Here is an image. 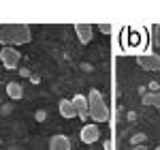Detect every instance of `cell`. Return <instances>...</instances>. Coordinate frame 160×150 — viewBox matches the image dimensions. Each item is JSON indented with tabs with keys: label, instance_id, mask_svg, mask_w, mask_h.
<instances>
[{
	"label": "cell",
	"instance_id": "cell-1",
	"mask_svg": "<svg viewBox=\"0 0 160 150\" xmlns=\"http://www.w3.org/2000/svg\"><path fill=\"white\" fill-rule=\"evenodd\" d=\"M32 32L28 24H2L0 26V45L2 47H15L30 43Z\"/></svg>",
	"mask_w": 160,
	"mask_h": 150
},
{
	"label": "cell",
	"instance_id": "cell-2",
	"mask_svg": "<svg viewBox=\"0 0 160 150\" xmlns=\"http://www.w3.org/2000/svg\"><path fill=\"white\" fill-rule=\"evenodd\" d=\"M88 112L90 118L96 120V122H107L109 120V107L102 99L98 90H90V97H88Z\"/></svg>",
	"mask_w": 160,
	"mask_h": 150
},
{
	"label": "cell",
	"instance_id": "cell-3",
	"mask_svg": "<svg viewBox=\"0 0 160 150\" xmlns=\"http://www.w3.org/2000/svg\"><path fill=\"white\" fill-rule=\"evenodd\" d=\"M137 62H139L141 69H145V71H160V56L158 54H152V51L139 54L137 56Z\"/></svg>",
	"mask_w": 160,
	"mask_h": 150
},
{
	"label": "cell",
	"instance_id": "cell-4",
	"mask_svg": "<svg viewBox=\"0 0 160 150\" xmlns=\"http://www.w3.org/2000/svg\"><path fill=\"white\" fill-rule=\"evenodd\" d=\"M19 51L15 50V47H2L0 50V60H2V64L7 67V69H15L17 64H19Z\"/></svg>",
	"mask_w": 160,
	"mask_h": 150
},
{
	"label": "cell",
	"instance_id": "cell-5",
	"mask_svg": "<svg viewBox=\"0 0 160 150\" xmlns=\"http://www.w3.org/2000/svg\"><path fill=\"white\" fill-rule=\"evenodd\" d=\"M75 32H77V39L83 43V45H88L90 41H92V35H94V28H92V24H83V22H77L75 24Z\"/></svg>",
	"mask_w": 160,
	"mask_h": 150
},
{
	"label": "cell",
	"instance_id": "cell-6",
	"mask_svg": "<svg viewBox=\"0 0 160 150\" xmlns=\"http://www.w3.org/2000/svg\"><path fill=\"white\" fill-rule=\"evenodd\" d=\"M100 137V131L96 125H83L81 129V142L83 144H94V142H98Z\"/></svg>",
	"mask_w": 160,
	"mask_h": 150
},
{
	"label": "cell",
	"instance_id": "cell-7",
	"mask_svg": "<svg viewBox=\"0 0 160 150\" xmlns=\"http://www.w3.org/2000/svg\"><path fill=\"white\" fill-rule=\"evenodd\" d=\"M73 105H75V110H77V116H79V118H83V120L90 118V112H88V97H83V94L73 97Z\"/></svg>",
	"mask_w": 160,
	"mask_h": 150
},
{
	"label": "cell",
	"instance_id": "cell-8",
	"mask_svg": "<svg viewBox=\"0 0 160 150\" xmlns=\"http://www.w3.org/2000/svg\"><path fill=\"white\" fill-rule=\"evenodd\" d=\"M49 150H71V142L66 135H53L49 139Z\"/></svg>",
	"mask_w": 160,
	"mask_h": 150
},
{
	"label": "cell",
	"instance_id": "cell-9",
	"mask_svg": "<svg viewBox=\"0 0 160 150\" xmlns=\"http://www.w3.org/2000/svg\"><path fill=\"white\" fill-rule=\"evenodd\" d=\"M60 116L62 118H75L77 116V110H75L73 101H68V99L60 101Z\"/></svg>",
	"mask_w": 160,
	"mask_h": 150
},
{
	"label": "cell",
	"instance_id": "cell-10",
	"mask_svg": "<svg viewBox=\"0 0 160 150\" xmlns=\"http://www.w3.org/2000/svg\"><path fill=\"white\" fill-rule=\"evenodd\" d=\"M7 94H9L11 99H22V97H24V88L19 86L17 82H9V84H7Z\"/></svg>",
	"mask_w": 160,
	"mask_h": 150
},
{
	"label": "cell",
	"instance_id": "cell-11",
	"mask_svg": "<svg viewBox=\"0 0 160 150\" xmlns=\"http://www.w3.org/2000/svg\"><path fill=\"white\" fill-rule=\"evenodd\" d=\"M143 105H148V107H158L160 110V92H149L143 97Z\"/></svg>",
	"mask_w": 160,
	"mask_h": 150
},
{
	"label": "cell",
	"instance_id": "cell-12",
	"mask_svg": "<svg viewBox=\"0 0 160 150\" xmlns=\"http://www.w3.org/2000/svg\"><path fill=\"white\" fill-rule=\"evenodd\" d=\"M152 39H154V43L160 47V24L152 26Z\"/></svg>",
	"mask_w": 160,
	"mask_h": 150
},
{
	"label": "cell",
	"instance_id": "cell-13",
	"mask_svg": "<svg viewBox=\"0 0 160 150\" xmlns=\"http://www.w3.org/2000/svg\"><path fill=\"white\" fill-rule=\"evenodd\" d=\"M98 30H100V32H105V35H109L111 30H113V26H111V24H100Z\"/></svg>",
	"mask_w": 160,
	"mask_h": 150
},
{
	"label": "cell",
	"instance_id": "cell-14",
	"mask_svg": "<svg viewBox=\"0 0 160 150\" xmlns=\"http://www.w3.org/2000/svg\"><path fill=\"white\" fill-rule=\"evenodd\" d=\"M143 139H145V135H135V137H132V146H141Z\"/></svg>",
	"mask_w": 160,
	"mask_h": 150
},
{
	"label": "cell",
	"instance_id": "cell-15",
	"mask_svg": "<svg viewBox=\"0 0 160 150\" xmlns=\"http://www.w3.org/2000/svg\"><path fill=\"white\" fill-rule=\"evenodd\" d=\"M132 150H149L148 146H143V144H141V146H132Z\"/></svg>",
	"mask_w": 160,
	"mask_h": 150
},
{
	"label": "cell",
	"instance_id": "cell-16",
	"mask_svg": "<svg viewBox=\"0 0 160 150\" xmlns=\"http://www.w3.org/2000/svg\"><path fill=\"white\" fill-rule=\"evenodd\" d=\"M156 150H160V146H158V148H156Z\"/></svg>",
	"mask_w": 160,
	"mask_h": 150
},
{
	"label": "cell",
	"instance_id": "cell-17",
	"mask_svg": "<svg viewBox=\"0 0 160 150\" xmlns=\"http://www.w3.org/2000/svg\"><path fill=\"white\" fill-rule=\"evenodd\" d=\"M0 26H2V24H0Z\"/></svg>",
	"mask_w": 160,
	"mask_h": 150
}]
</instances>
